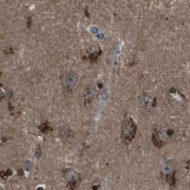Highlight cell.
Wrapping results in <instances>:
<instances>
[{
    "label": "cell",
    "mask_w": 190,
    "mask_h": 190,
    "mask_svg": "<svg viewBox=\"0 0 190 190\" xmlns=\"http://www.w3.org/2000/svg\"><path fill=\"white\" fill-rule=\"evenodd\" d=\"M174 135V130L170 128H161L159 130L155 129L152 135V142L156 147L161 148L167 142H170Z\"/></svg>",
    "instance_id": "obj_1"
},
{
    "label": "cell",
    "mask_w": 190,
    "mask_h": 190,
    "mask_svg": "<svg viewBox=\"0 0 190 190\" xmlns=\"http://www.w3.org/2000/svg\"><path fill=\"white\" fill-rule=\"evenodd\" d=\"M137 131V125L131 117L124 119L121 128V138L122 142L128 143L135 138Z\"/></svg>",
    "instance_id": "obj_2"
},
{
    "label": "cell",
    "mask_w": 190,
    "mask_h": 190,
    "mask_svg": "<svg viewBox=\"0 0 190 190\" xmlns=\"http://www.w3.org/2000/svg\"><path fill=\"white\" fill-rule=\"evenodd\" d=\"M176 174H177V171H174L170 175H166V181L170 184L171 188L176 186V183H177V178L175 177Z\"/></svg>",
    "instance_id": "obj_5"
},
{
    "label": "cell",
    "mask_w": 190,
    "mask_h": 190,
    "mask_svg": "<svg viewBox=\"0 0 190 190\" xmlns=\"http://www.w3.org/2000/svg\"><path fill=\"white\" fill-rule=\"evenodd\" d=\"M59 136L64 141L71 140L74 137V133L69 128H62L59 131Z\"/></svg>",
    "instance_id": "obj_4"
},
{
    "label": "cell",
    "mask_w": 190,
    "mask_h": 190,
    "mask_svg": "<svg viewBox=\"0 0 190 190\" xmlns=\"http://www.w3.org/2000/svg\"><path fill=\"white\" fill-rule=\"evenodd\" d=\"M94 89L91 91L88 90L85 97V103H86V104H87V103H91L92 100H94Z\"/></svg>",
    "instance_id": "obj_6"
},
{
    "label": "cell",
    "mask_w": 190,
    "mask_h": 190,
    "mask_svg": "<svg viewBox=\"0 0 190 190\" xmlns=\"http://www.w3.org/2000/svg\"><path fill=\"white\" fill-rule=\"evenodd\" d=\"M39 129H40L43 133H47V132H48L49 131L53 130L52 127L48 125V122H46L44 124H42V125L39 127Z\"/></svg>",
    "instance_id": "obj_7"
},
{
    "label": "cell",
    "mask_w": 190,
    "mask_h": 190,
    "mask_svg": "<svg viewBox=\"0 0 190 190\" xmlns=\"http://www.w3.org/2000/svg\"><path fill=\"white\" fill-rule=\"evenodd\" d=\"M64 177L67 180V183H68V187L71 189H73L75 188L77 184L79 183L80 181V175L77 174L76 172L72 171V170H66L64 173Z\"/></svg>",
    "instance_id": "obj_3"
}]
</instances>
